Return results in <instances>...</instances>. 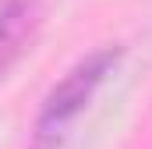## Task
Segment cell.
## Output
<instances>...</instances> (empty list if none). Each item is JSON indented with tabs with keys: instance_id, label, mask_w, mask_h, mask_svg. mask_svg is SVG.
Returning <instances> with one entry per match:
<instances>
[{
	"instance_id": "obj_1",
	"label": "cell",
	"mask_w": 152,
	"mask_h": 149,
	"mask_svg": "<svg viewBox=\"0 0 152 149\" xmlns=\"http://www.w3.org/2000/svg\"><path fill=\"white\" fill-rule=\"evenodd\" d=\"M117 57H120V50H99V53L85 57L81 64H75L50 89V96H46V103L39 110V121H36L39 139H57L78 114L88 107V100L96 96V89L117 68Z\"/></svg>"
},
{
	"instance_id": "obj_2",
	"label": "cell",
	"mask_w": 152,
	"mask_h": 149,
	"mask_svg": "<svg viewBox=\"0 0 152 149\" xmlns=\"http://www.w3.org/2000/svg\"><path fill=\"white\" fill-rule=\"evenodd\" d=\"M36 29H39V7L32 0H14L0 11V74L28 50Z\"/></svg>"
}]
</instances>
